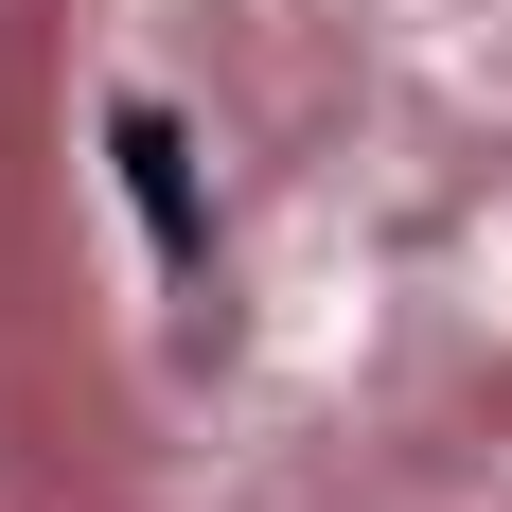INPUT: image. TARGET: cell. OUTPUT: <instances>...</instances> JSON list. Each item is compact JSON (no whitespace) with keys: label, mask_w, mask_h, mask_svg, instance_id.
Listing matches in <instances>:
<instances>
[{"label":"cell","mask_w":512,"mask_h":512,"mask_svg":"<svg viewBox=\"0 0 512 512\" xmlns=\"http://www.w3.org/2000/svg\"><path fill=\"white\" fill-rule=\"evenodd\" d=\"M106 159H124V195H142L159 265H195V248H212V212H195V159H177V106H106Z\"/></svg>","instance_id":"1"}]
</instances>
